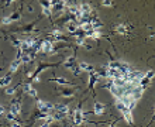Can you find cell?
I'll return each mask as SVG.
<instances>
[{"mask_svg":"<svg viewBox=\"0 0 155 127\" xmlns=\"http://www.w3.org/2000/svg\"><path fill=\"white\" fill-rule=\"evenodd\" d=\"M20 111H21V105L18 103V102H14V103H11V107H10V113L11 114H20Z\"/></svg>","mask_w":155,"mask_h":127,"instance_id":"cell-4","label":"cell"},{"mask_svg":"<svg viewBox=\"0 0 155 127\" xmlns=\"http://www.w3.org/2000/svg\"><path fill=\"white\" fill-rule=\"evenodd\" d=\"M57 82H58L59 85H65V83H68V80L65 79V78H57Z\"/></svg>","mask_w":155,"mask_h":127,"instance_id":"cell-22","label":"cell"},{"mask_svg":"<svg viewBox=\"0 0 155 127\" xmlns=\"http://www.w3.org/2000/svg\"><path fill=\"white\" fill-rule=\"evenodd\" d=\"M76 44H78V45H85L83 38H76Z\"/></svg>","mask_w":155,"mask_h":127,"instance_id":"cell-28","label":"cell"},{"mask_svg":"<svg viewBox=\"0 0 155 127\" xmlns=\"http://www.w3.org/2000/svg\"><path fill=\"white\" fill-rule=\"evenodd\" d=\"M38 109L42 111V113H46L48 114V111H51L54 109V105L52 103H45V102H42V100H38Z\"/></svg>","mask_w":155,"mask_h":127,"instance_id":"cell-1","label":"cell"},{"mask_svg":"<svg viewBox=\"0 0 155 127\" xmlns=\"http://www.w3.org/2000/svg\"><path fill=\"white\" fill-rule=\"evenodd\" d=\"M1 23H3V24H10L11 20H10V17H4V18L1 20Z\"/></svg>","mask_w":155,"mask_h":127,"instance_id":"cell-25","label":"cell"},{"mask_svg":"<svg viewBox=\"0 0 155 127\" xmlns=\"http://www.w3.org/2000/svg\"><path fill=\"white\" fill-rule=\"evenodd\" d=\"M80 27H82L85 31L88 32V31H90V30H92V23H83V24H80Z\"/></svg>","mask_w":155,"mask_h":127,"instance_id":"cell-16","label":"cell"},{"mask_svg":"<svg viewBox=\"0 0 155 127\" xmlns=\"http://www.w3.org/2000/svg\"><path fill=\"white\" fill-rule=\"evenodd\" d=\"M80 72H82V71H80V69H79V68H73V75H79V74H80Z\"/></svg>","mask_w":155,"mask_h":127,"instance_id":"cell-32","label":"cell"},{"mask_svg":"<svg viewBox=\"0 0 155 127\" xmlns=\"http://www.w3.org/2000/svg\"><path fill=\"white\" fill-rule=\"evenodd\" d=\"M103 111H104V106H103L102 103H99V102L94 103V113H96V114H102Z\"/></svg>","mask_w":155,"mask_h":127,"instance_id":"cell-9","label":"cell"},{"mask_svg":"<svg viewBox=\"0 0 155 127\" xmlns=\"http://www.w3.org/2000/svg\"><path fill=\"white\" fill-rule=\"evenodd\" d=\"M40 51H42V52H49V54H54V52H55V49H52L51 41H42V42L40 44Z\"/></svg>","mask_w":155,"mask_h":127,"instance_id":"cell-2","label":"cell"},{"mask_svg":"<svg viewBox=\"0 0 155 127\" xmlns=\"http://www.w3.org/2000/svg\"><path fill=\"white\" fill-rule=\"evenodd\" d=\"M13 127H21V126H20L18 123H14V124H13Z\"/></svg>","mask_w":155,"mask_h":127,"instance_id":"cell-35","label":"cell"},{"mask_svg":"<svg viewBox=\"0 0 155 127\" xmlns=\"http://www.w3.org/2000/svg\"><path fill=\"white\" fill-rule=\"evenodd\" d=\"M116 106H117V109H119V110L121 111V113H123V114H125V113H128V109H127V106H125V105H124L123 102H120V100H117V103H116Z\"/></svg>","mask_w":155,"mask_h":127,"instance_id":"cell-7","label":"cell"},{"mask_svg":"<svg viewBox=\"0 0 155 127\" xmlns=\"http://www.w3.org/2000/svg\"><path fill=\"white\" fill-rule=\"evenodd\" d=\"M63 96H65V97H72V96H73V93H72V92H68V90H66V92H63Z\"/></svg>","mask_w":155,"mask_h":127,"instance_id":"cell-29","label":"cell"},{"mask_svg":"<svg viewBox=\"0 0 155 127\" xmlns=\"http://www.w3.org/2000/svg\"><path fill=\"white\" fill-rule=\"evenodd\" d=\"M124 119L127 120V123H133V117H131V111H128V113H125V114H124Z\"/></svg>","mask_w":155,"mask_h":127,"instance_id":"cell-18","label":"cell"},{"mask_svg":"<svg viewBox=\"0 0 155 127\" xmlns=\"http://www.w3.org/2000/svg\"><path fill=\"white\" fill-rule=\"evenodd\" d=\"M46 117H48V114H46V113H41V114L38 116V119H46Z\"/></svg>","mask_w":155,"mask_h":127,"instance_id":"cell-33","label":"cell"},{"mask_svg":"<svg viewBox=\"0 0 155 127\" xmlns=\"http://www.w3.org/2000/svg\"><path fill=\"white\" fill-rule=\"evenodd\" d=\"M42 13H44L45 16H49V14H51V9H48V7H42Z\"/></svg>","mask_w":155,"mask_h":127,"instance_id":"cell-24","label":"cell"},{"mask_svg":"<svg viewBox=\"0 0 155 127\" xmlns=\"http://www.w3.org/2000/svg\"><path fill=\"white\" fill-rule=\"evenodd\" d=\"M30 61H31L30 55H23V62H24V64H28Z\"/></svg>","mask_w":155,"mask_h":127,"instance_id":"cell-23","label":"cell"},{"mask_svg":"<svg viewBox=\"0 0 155 127\" xmlns=\"http://www.w3.org/2000/svg\"><path fill=\"white\" fill-rule=\"evenodd\" d=\"M52 35H54L57 40H63L61 37V30H54V31H52Z\"/></svg>","mask_w":155,"mask_h":127,"instance_id":"cell-17","label":"cell"},{"mask_svg":"<svg viewBox=\"0 0 155 127\" xmlns=\"http://www.w3.org/2000/svg\"><path fill=\"white\" fill-rule=\"evenodd\" d=\"M73 61H75V58H73V57H69V58H68V61H65V64H63V65H65L66 68H69V69H71V68H72Z\"/></svg>","mask_w":155,"mask_h":127,"instance_id":"cell-15","label":"cell"},{"mask_svg":"<svg viewBox=\"0 0 155 127\" xmlns=\"http://www.w3.org/2000/svg\"><path fill=\"white\" fill-rule=\"evenodd\" d=\"M86 35H88V37H92L93 40H97V38L100 37V32H99V31H93V30H90V31H88V32H86Z\"/></svg>","mask_w":155,"mask_h":127,"instance_id":"cell-13","label":"cell"},{"mask_svg":"<svg viewBox=\"0 0 155 127\" xmlns=\"http://www.w3.org/2000/svg\"><path fill=\"white\" fill-rule=\"evenodd\" d=\"M10 82H11V76H6V78L0 79V88H3V86H9Z\"/></svg>","mask_w":155,"mask_h":127,"instance_id":"cell-11","label":"cell"},{"mask_svg":"<svg viewBox=\"0 0 155 127\" xmlns=\"http://www.w3.org/2000/svg\"><path fill=\"white\" fill-rule=\"evenodd\" d=\"M102 4H103L104 7H110V6H113V1H110V0H104V1H102Z\"/></svg>","mask_w":155,"mask_h":127,"instance_id":"cell-21","label":"cell"},{"mask_svg":"<svg viewBox=\"0 0 155 127\" xmlns=\"http://www.w3.org/2000/svg\"><path fill=\"white\" fill-rule=\"evenodd\" d=\"M20 64H21V61H20V59H14V61L11 62V65H10V71H11V72H16V71L18 69Z\"/></svg>","mask_w":155,"mask_h":127,"instance_id":"cell-10","label":"cell"},{"mask_svg":"<svg viewBox=\"0 0 155 127\" xmlns=\"http://www.w3.org/2000/svg\"><path fill=\"white\" fill-rule=\"evenodd\" d=\"M79 9H80L82 13H90V11H92V7H90L88 3H82V4L79 6Z\"/></svg>","mask_w":155,"mask_h":127,"instance_id":"cell-8","label":"cell"},{"mask_svg":"<svg viewBox=\"0 0 155 127\" xmlns=\"http://www.w3.org/2000/svg\"><path fill=\"white\" fill-rule=\"evenodd\" d=\"M14 93H16V89H14V88H7V89H6V95H10V96H11V95H14Z\"/></svg>","mask_w":155,"mask_h":127,"instance_id":"cell-19","label":"cell"},{"mask_svg":"<svg viewBox=\"0 0 155 127\" xmlns=\"http://www.w3.org/2000/svg\"><path fill=\"white\" fill-rule=\"evenodd\" d=\"M27 93H28L30 96H32V97H34V96H37V90H35L34 88H30V90H28Z\"/></svg>","mask_w":155,"mask_h":127,"instance_id":"cell-20","label":"cell"},{"mask_svg":"<svg viewBox=\"0 0 155 127\" xmlns=\"http://www.w3.org/2000/svg\"><path fill=\"white\" fill-rule=\"evenodd\" d=\"M54 109H57V113H61V114H66V113H69V107H68L66 105H61V103H58V105L54 106Z\"/></svg>","mask_w":155,"mask_h":127,"instance_id":"cell-3","label":"cell"},{"mask_svg":"<svg viewBox=\"0 0 155 127\" xmlns=\"http://www.w3.org/2000/svg\"><path fill=\"white\" fill-rule=\"evenodd\" d=\"M3 113H4V106L0 105V114H3Z\"/></svg>","mask_w":155,"mask_h":127,"instance_id":"cell-34","label":"cell"},{"mask_svg":"<svg viewBox=\"0 0 155 127\" xmlns=\"http://www.w3.org/2000/svg\"><path fill=\"white\" fill-rule=\"evenodd\" d=\"M78 68H79L80 71H88L89 74H92V72H94V71H93L94 68H93L92 65H89V64H86V62H80V64H79V66H78Z\"/></svg>","mask_w":155,"mask_h":127,"instance_id":"cell-5","label":"cell"},{"mask_svg":"<svg viewBox=\"0 0 155 127\" xmlns=\"http://www.w3.org/2000/svg\"><path fill=\"white\" fill-rule=\"evenodd\" d=\"M7 119H9L10 122H14V114H11V113H9V114H7Z\"/></svg>","mask_w":155,"mask_h":127,"instance_id":"cell-31","label":"cell"},{"mask_svg":"<svg viewBox=\"0 0 155 127\" xmlns=\"http://www.w3.org/2000/svg\"><path fill=\"white\" fill-rule=\"evenodd\" d=\"M145 78H148V79H152V78H154V71H150V72L145 75Z\"/></svg>","mask_w":155,"mask_h":127,"instance_id":"cell-27","label":"cell"},{"mask_svg":"<svg viewBox=\"0 0 155 127\" xmlns=\"http://www.w3.org/2000/svg\"><path fill=\"white\" fill-rule=\"evenodd\" d=\"M108 127H116V126H114V124H110V126H108Z\"/></svg>","mask_w":155,"mask_h":127,"instance_id":"cell-36","label":"cell"},{"mask_svg":"<svg viewBox=\"0 0 155 127\" xmlns=\"http://www.w3.org/2000/svg\"><path fill=\"white\" fill-rule=\"evenodd\" d=\"M66 28H68V31L69 32H75L78 28V26L75 24V23H72V21H69L68 24H66Z\"/></svg>","mask_w":155,"mask_h":127,"instance_id":"cell-12","label":"cell"},{"mask_svg":"<svg viewBox=\"0 0 155 127\" xmlns=\"http://www.w3.org/2000/svg\"><path fill=\"white\" fill-rule=\"evenodd\" d=\"M116 31L119 32V34H125V32H127V27H125V26H124V24H119V26H117V28H116Z\"/></svg>","mask_w":155,"mask_h":127,"instance_id":"cell-14","label":"cell"},{"mask_svg":"<svg viewBox=\"0 0 155 127\" xmlns=\"http://www.w3.org/2000/svg\"><path fill=\"white\" fill-rule=\"evenodd\" d=\"M73 120H75V123H76V124H80V123L83 122V113L79 110V109L73 113Z\"/></svg>","mask_w":155,"mask_h":127,"instance_id":"cell-6","label":"cell"},{"mask_svg":"<svg viewBox=\"0 0 155 127\" xmlns=\"http://www.w3.org/2000/svg\"><path fill=\"white\" fill-rule=\"evenodd\" d=\"M30 88H32V86H31L30 83H26V85H24V88H23V89H24V90H26V92H28V90H30Z\"/></svg>","mask_w":155,"mask_h":127,"instance_id":"cell-30","label":"cell"},{"mask_svg":"<svg viewBox=\"0 0 155 127\" xmlns=\"http://www.w3.org/2000/svg\"><path fill=\"white\" fill-rule=\"evenodd\" d=\"M18 18H20V14H17V13H14L13 16L10 17V20H11V21H16V20H18Z\"/></svg>","mask_w":155,"mask_h":127,"instance_id":"cell-26","label":"cell"}]
</instances>
